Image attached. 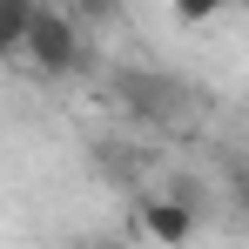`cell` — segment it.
<instances>
[{
	"mask_svg": "<svg viewBox=\"0 0 249 249\" xmlns=\"http://www.w3.org/2000/svg\"><path fill=\"white\" fill-rule=\"evenodd\" d=\"M20 68H34V74H47V81L81 68V27H74L68 7H54V0L34 7V27H27V54H20Z\"/></svg>",
	"mask_w": 249,
	"mask_h": 249,
	"instance_id": "1",
	"label": "cell"
},
{
	"mask_svg": "<svg viewBox=\"0 0 249 249\" xmlns=\"http://www.w3.org/2000/svg\"><path fill=\"white\" fill-rule=\"evenodd\" d=\"M236 7H249V0H236Z\"/></svg>",
	"mask_w": 249,
	"mask_h": 249,
	"instance_id": "6",
	"label": "cell"
},
{
	"mask_svg": "<svg viewBox=\"0 0 249 249\" xmlns=\"http://www.w3.org/2000/svg\"><path fill=\"white\" fill-rule=\"evenodd\" d=\"M74 249H94V243H74Z\"/></svg>",
	"mask_w": 249,
	"mask_h": 249,
	"instance_id": "5",
	"label": "cell"
},
{
	"mask_svg": "<svg viewBox=\"0 0 249 249\" xmlns=\"http://www.w3.org/2000/svg\"><path fill=\"white\" fill-rule=\"evenodd\" d=\"M236 0H168V14L182 20V27H202V20H215V14H229Z\"/></svg>",
	"mask_w": 249,
	"mask_h": 249,
	"instance_id": "4",
	"label": "cell"
},
{
	"mask_svg": "<svg viewBox=\"0 0 249 249\" xmlns=\"http://www.w3.org/2000/svg\"><path fill=\"white\" fill-rule=\"evenodd\" d=\"M34 7H41V0H0V61H14V68H20V54H27Z\"/></svg>",
	"mask_w": 249,
	"mask_h": 249,
	"instance_id": "3",
	"label": "cell"
},
{
	"mask_svg": "<svg viewBox=\"0 0 249 249\" xmlns=\"http://www.w3.org/2000/svg\"><path fill=\"white\" fill-rule=\"evenodd\" d=\"M196 222H202V209H189L175 189H168V196H142V202H135V229H142L148 243H162V249H182L189 236H196Z\"/></svg>",
	"mask_w": 249,
	"mask_h": 249,
	"instance_id": "2",
	"label": "cell"
}]
</instances>
